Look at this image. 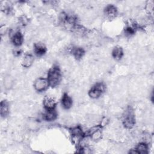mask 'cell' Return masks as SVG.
<instances>
[{
  "instance_id": "obj_2",
  "label": "cell",
  "mask_w": 154,
  "mask_h": 154,
  "mask_svg": "<svg viewBox=\"0 0 154 154\" xmlns=\"http://www.w3.org/2000/svg\"><path fill=\"white\" fill-rule=\"evenodd\" d=\"M122 123L124 126L128 129H131L135 125V114L131 107H128L124 112L122 116Z\"/></svg>"
},
{
  "instance_id": "obj_6",
  "label": "cell",
  "mask_w": 154,
  "mask_h": 154,
  "mask_svg": "<svg viewBox=\"0 0 154 154\" xmlns=\"http://www.w3.org/2000/svg\"><path fill=\"white\" fill-rule=\"evenodd\" d=\"M43 104L46 110H51L55 109L57 102L53 97L50 96H46L43 99Z\"/></svg>"
},
{
  "instance_id": "obj_15",
  "label": "cell",
  "mask_w": 154,
  "mask_h": 154,
  "mask_svg": "<svg viewBox=\"0 0 154 154\" xmlns=\"http://www.w3.org/2000/svg\"><path fill=\"white\" fill-rule=\"evenodd\" d=\"M72 54L76 60H79L84 56L85 51L81 47H74L72 49Z\"/></svg>"
},
{
  "instance_id": "obj_16",
  "label": "cell",
  "mask_w": 154,
  "mask_h": 154,
  "mask_svg": "<svg viewBox=\"0 0 154 154\" xmlns=\"http://www.w3.org/2000/svg\"><path fill=\"white\" fill-rule=\"evenodd\" d=\"M147 146L144 143H141L138 144L135 149L136 153H147Z\"/></svg>"
},
{
  "instance_id": "obj_1",
  "label": "cell",
  "mask_w": 154,
  "mask_h": 154,
  "mask_svg": "<svg viewBox=\"0 0 154 154\" xmlns=\"http://www.w3.org/2000/svg\"><path fill=\"white\" fill-rule=\"evenodd\" d=\"M62 79V74L60 68L55 66L52 67L48 73L47 79L49 86L55 87L57 86L61 82Z\"/></svg>"
},
{
  "instance_id": "obj_7",
  "label": "cell",
  "mask_w": 154,
  "mask_h": 154,
  "mask_svg": "<svg viewBox=\"0 0 154 154\" xmlns=\"http://www.w3.org/2000/svg\"><path fill=\"white\" fill-rule=\"evenodd\" d=\"M89 134L90 135L91 138L94 141L99 140L101 138L102 133L100 130V126H97L95 127H93L92 129H90L89 132Z\"/></svg>"
},
{
  "instance_id": "obj_14",
  "label": "cell",
  "mask_w": 154,
  "mask_h": 154,
  "mask_svg": "<svg viewBox=\"0 0 154 154\" xmlns=\"http://www.w3.org/2000/svg\"><path fill=\"white\" fill-rule=\"evenodd\" d=\"M123 55V51L122 47L119 46H117L114 48L112 51V57L116 60H120Z\"/></svg>"
},
{
  "instance_id": "obj_9",
  "label": "cell",
  "mask_w": 154,
  "mask_h": 154,
  "mask_svg": "<svg viewBox=\"0 0 154 154\" xmlns=\"http://www.w3.org/2000/svg\"><path fill=\"white\" fill-rule=\"evenodd\" d=\"M73 104V100L70 96L67 93H64L61 98V105L65 109H69L72 107Z\"/></svg>"
},
{
  "instance_id": "obj_10",
  "label": "cell",
  "mask_w": 154,
  "mask_h": 154,
  "mask_svg": "<svg viewBox=\"0 0 154 154\" xmlns=\"http://www.w3.org/2000/svg\"><path fill=\"white\" fill-rule=\"evenodd\" d=\"M23 41V37L20 31L16 32L11 37V42L16 46H20Z\"/></svg>"
},
{
  "instance_id": "obj_3",
  "label": "cell",
  "mask_w": 154,
  "mask_h": 154,
  "mask_svg": "<svg viewBox=\"0 0 154 154\" xmlns=\"http://www.w3.org/2000/svg\"><path fill=\"white\" fill-rule=\"evenodd\" d=\"M106 87L103 82H97L88 91V95L93 99H97L105 91Z\"/></svg>"
},
{
  "instance_id": "obj_18",
  "label": "cell",
  "mask_w": 154,
  "mask_h": 154,
  "mask_svg": "<svg viewBox=\"0 0 154 154\" xmlns=\"http://www.w3.org/2000/svg\"><path fill=\"white\" fill-rule=\"evenodd\" d=\"M13 85V80L11 78L10 76H8L4 78V86L6 88H10V87H12Z\"/></svg>"
},
{
  "instance_id": "obj_17",
  "label": "cell",
  "mask_w": 154,
  "mask_h": 154,
  "mask_svg": "<svg viewBox=\"0 0 154 154\" xmlns=\"http://www.w3.org/2000/svg\"><path fill=\"white\" fill-rule=\"evenodd\" d=\"M135 32V25H128L125 29V33L127 35H131L134 34Z\"/></svg>"
},
{
  "instance_id": "obj_12",
  "label": "cell",
  "mask_w": 154,
  "mask_h": 154,
  "mask_svg": "<svg viewBox=\"0 0 154 154\" xmlns=\"http://www.w3.org/2000/svg\"><path fill=\"white\" fill-rule=\"evenodd\" d=\"M0 113L2 117H5L9 112V105L7 100H2L0 105Z\"/></svg>"
},
{
  "instance_id": "obj_4",
  "label": "cell",
  "mask_w": 154,
  "mask_h": 154,
  "mask_svg": "<svg viewBox=\"0 0 154 154\" xmlns=\"http://www.w3.org/2000/svg\"><path fill=\"white\" fill-rule=\"evenodd\" d=\"M49 86L47 78H38L34 83V87L38 92H42L45 91Z\"/></svg>"
},
{
  "instance_id": "obj_13",
  "label": "cell",
  "mask_w": 154,
  "mask_h": 154,
  "mask_svg": "<svg viewBox=\"0 0 154 154\" xmlns=\"http://www.w3.org/2000/svg\"><path fill=\"white\" fill-rule=\"evenodd\" d=\"M57 117V113L55 109L46 110L43 114V119L46 121H53L56 119Z\"/></svg>"
},
{
  "instance_id": "obj_5",
  "label": "cell",
  "mask_w": 154,
  "mask_h": 154,
  "mask_svg": "<svg viewBox=\"0 0 154 154\" xmlns=\"http://www.w3.org/2000/svg\"><path fill=\"white\" fill-rule=\"evenodd\" d=\"M104 13L107 17L112 19L117 15L118 10L117 7L113 4H108L107 6H106Z\"/></svg>"
},
{
  "instance_id": "obj_8",
  "label": "cell",
  "mask_w": 154,
  "mask_h": 154,
  "mask_svg": "<svg viewBox=\"0 0 154 154\" xmlns=\"http://www.w3.org/2000/svg\"><path fill=\"white\" fill-rule=\"evenodd\" d=\"M34 52L36 56L42 57L46 52V48L43 43H37L34 45Z\"/></svg>"
},
{
  "instance_id": "obj_11",
  "label": "cell",
  "mask_w": 154,
  "mask_h": 154,
  "mask_svg": "<svg viewBox=\"0 0 154 154\" xmlns=\"http://www.w3.org/2000/svg\"><path fill=\"white\" fill-rule=\"evenodd\" d=\"M34 61V56L31 54H26L24 55L22 61V65L24 67H29Z\"/></svg>"
}]
</instances>
